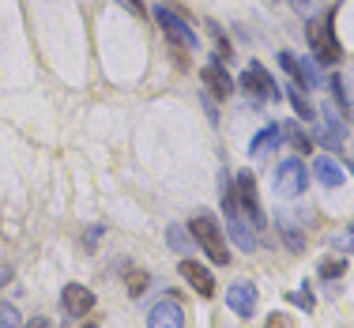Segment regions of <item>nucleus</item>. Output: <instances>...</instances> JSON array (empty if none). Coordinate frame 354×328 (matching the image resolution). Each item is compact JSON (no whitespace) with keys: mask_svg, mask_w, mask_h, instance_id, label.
Segmentation results:
<instances>
[{"mask_svg":"<svg viewBox=\"0 0 354 328\" xmlns=\"http://www.w3.org/2000/svg\"><path fill=\"white\" fill-rule=\"evenodd\" d=\"M264 328H290V321H286L283 313H272V317L264 321Z\"/></svg>","mask_w":354,"mask_h":328,"instance_id":"24","label":"nucleus"},{"mask_svg":"<svg viewBox=\"0 0 354 328\" xmlns=\"http://www.w3.org/2000/svg\"><path fill=\"white\" fill-rule=\"evenodd\" d=\"M98 238H102V226H87V234H83V249L91 253V249L98 246Z\"/></svg>","mask_w":354,"mask_h":328,"instance_id":"22","label":"nucleus"},{"mask_svg":"<svg viewBox=\"0 0 354 328\" xmlns=\"http://www.w3.org/2000/svg\"><path fill=\"white\" fill-rule=\"evenodd\" d=\"M166 238H170V249L174 253H181V257H189V249L196 246V242H192V234H189V226H170V230H166Z\"/></svg>","mask_w":354,"mask_h":328,"instance_id":"17","label":"nucleus"},{"mask_svg":"<svg viewBox=\"0 0 354 328\" xmlns=\"http://www.w3.org/2000/svg\"><path fill=\"white\" fill-rule=\"evenodd\" d=\"M279 140H283L279 125H275V121H272V125H264V129H260L257 136L249 140V155H264V151L272 147V144H279Z\"/></svg>","mask_w":354,"mask_h":328,"instance_id":"16","label":"nucleus"},{"mask_svg":"<svg viewBox=\"0 0 354 328\" xmlns=\"http://www.w3.org/2000/svg\"><path fill=\"white\" fill-rule=\"evenodd\" d=\"M283 95H286V102L294 106V113H298L301 121H317V106L309 102V95L298 87V83H290V87H283Z\"/></svg>","mask_w":354,"mask_h":328,"instance_id":"15","label":"nucleus"},{"mask_svg":"<svg viewBox=\"0 0 354 328\" xmlns=\"http://www.w3.org/2000/svg\"><path fill=\"white\" fill-rule=\"evenodd\" d=\"M143 287H147V275H143V272H136V275H132V294H140Z\"/></svg>","mask_w":354,"mask_h":328,"instance_id":"25","label":"nucleus"},{"mask_svg":"<svg viewBox=\"0 0 354 328\" xmlns=\"http://www.w3.org/2000/svg\"><path fill=\"white\" fill-rule=\"evenodd\" d=\"M343 272H347V260H343V257H324V260L317 264V275H320L324 283H335Z\"/></svg>","mask_w":354,"mask_h":328,"instance_id":"18","label":"nucleus"},{"mask_svg":"<svg viewBox=\"0 0 354 328\" xmlns=\"http://www.w3.org/2000/svg\"><path fill=\"white\" fill-rule=\"evenodd\" d=\"M27 328H53V325H49L46 317H35V321H27Z\"/></svg>","mask_w":354,"mask_h":328,"instance_id":"29","label":"nucleus"},{"mask_svg":"<svg viewBox=\"0 0 354 328\" xmlns=\"http://www.w3.org/2000/svg\"><path fill=\"white\" fill-rule=\"evenodd\" d=\"M121 4H124V8H129V12H132V15H143V8H140V0H121Z\"/></svg>","mask_w":354,"mask_h":328,"instance_id":"28","label":"nucleus"},{"mask_svg":"<svg viewBox=\"0 0 354 328\" xmlns=\"http://www.w3.org/2000/svg\"><path fill=\"white\" fill-rule=\"evenodd\" d=\"M241 87H245L252 106H264V102H272V98H279V87H275V80L268 75V69L260 61H249L245 75H241Z\"/></svg>","mask_w":354,"mask_h":328,"instance_id":"5","label":"nucleus"},{"mask_svg":"<svg viewBox=\"0 0 354 328\" xmlns=\"http://www.w3.org/2000/svg\"><path fill=\"white\" fill-rule=\"evenodd\" d=\"M306 181H309V174H306V163H301V158H283V163L275 166V197H286V200L301 197V192H306Z\"/></svg>","mask_w":354,"mask_h":328,"instance_id":"6","label":"nucleus"},{"mask_svg":"<svg viewBox=\"0 0 354 328\" xmlns=\"http://www.w3.org/2000/svg\"><path fill=\"white\" fill-rule=\"evenodd\" d=\"M286 302H294L298 309H306V313H313V306H317V294L309 291V283H306L301 291H290V294H286Z\"/></svg>","mask_w":354,"mask_h":328,"instance_id":"19","label":"nucleus"},{"mask_svg":"<svg viewBox=\"0 0 354 328\" xmlns=\"http://www.w3.org/2000/svg\"><path fill=\"white\" fill-rule=\"evenodd\" d=\"M332 91H335V98H339V102H343V109H347V95H343V83H339V75H335V80H332Z\"/></svg>","mask_w":354,"mask_h":328,"instance_id":"27","label":"nucleus"},{"mask_svg":"<svg viewBox=\"0 0 354 328\" xmlns=\"http://www.w3.org/2000/svg\"><path fill=\"white\" fill-rule=\"evenodd\" d=\"M177 272H181V280L189 283V287L196 291V294H204V298H212V294H215V275H212V268H207V264H200V260L185 257Z\"/></svg>","mask_w":354,"mask_h":328,"instance_id":"7","label":"nucleus"},{"mask_svg":"<svg viewBox=\"0 0 354 328\" xmlns=\"http://www.w3.org/2000/svg\"><path fill=\"white\" fill-rule=\"evenodd\" d=\"M279 230H283V238H286V249H290V253H301V249H306V238H301V230H294L290 223H279Z\"/></svg>","mask_w":354,"mask_h":328,"instance_id":"20","label":"nucleus"},{"mask_svg":"<svg viewBox=\"0 0 354 328\" xmlns=\"http://www.w3.org/2000/svg\"><path fill=\"white\" fill-rule=\"evenodd\" d=\"M306 38H309V49H313V57L320 64L332 69V64L343 61V46H339V35H335V8H328V12L309 19Z\"/></svg>","mask_w":354,"mask_h":328,"instance_id":"1","label":"nucleus"},{"mask_svg":"<svg viewBox=\"0 0 354 328\" xmlns=\"http://www.w3.org/2000/svg\"><path fill=\"white\" fill-rule=\"evenodd\" d=\"M200 80H204L207 95H215L218 102L234 95V80H230V72H226L223 64H204V72H200Z\"/></svg>","mask_w":354,"mask_h":328,"instance_id":"12","label":"nucleus"},{"mask_svg":"<svg viewBox=\"0 0 354 328\" xmlns=\"http://www.w3.org/2000/svg\"><path fill=\"white\" fill-rule=\"evenodd\" d=\"M279 64H283V69L294 75V83H298L301 91H313V87H320V72H317L309 61H298V57H294L290 49H283V53H279Z\"/></svg>","mask_w":354,"mask_h":328,"instance_id":"11","label":"nucleus"},{"mask_svg":"<svg viewBox=\"0 0 354 328\" xmlns=\"http://www.w3.org/2000/svg\"><path fill=\"white\" fill-rule=\"evenodd\" d=\"M257 298H260V294H257V287H252L249 280H234L230 287H226V306H230L238 317H252V313H257Z\"/></svg>","mask_w":354,"mask_h":328,"instance_id":"8","label":"nucleus"},{"mask_svg":"<svg viewBox=\"0 0 354 328\" xmlns=\"http://www.w3.org/2000/svg\"><path fill=\"white\" fill-rule=\"evenodd\" d=\"M147 328H185V309L177 298H162L151 306L147 313Z\"/></svg>","mask_w":354,"mask_h":328,"instance_id":"10","label":"nucleus"},{"mask_svg":"<svg viewBox=\"0 0 354 328\" xmlns=\"http://www.w3.org/2000/svg\"><path fill=\"white\" fill-rule=\"evenodd\" d=\"M294 8H298L301 15H313V0H290Z\"/></svg>","mask_w":354,"mask_h":328,"instance_id":"26","label":"nucleus"},{"mask_svg":"<svg viewBox=\"0 0 354 328\" xmlns=\"http://www.w3.org/2000/svg\"><path fill=\"white\" fill-rule=\"evenodd\" d=\"M189 234H192V242H196V246L207 253L212 264H230V246H226L223 230H218V223H215L212 215H192Z\"/></svg>","mask_w":354,"mask_h":328,"instance_id":"2","label":"nucleus"},{"mask_svg":"<svg viewBox=\"0 0 354 328\" xmlns=\"http://www.w3.org/2000/svg\"><path fill=\"white\" fill-rule=\"evenodd\" d=\"M0 328H19V309L12 302H0Z\"/></svg>","mask_w":354,"mask_h":328,"instance_id":"21","label":"nucleus"},{"mask_svg":"<svg viewBox=\"0 0 354 328\" xmlns=\"http://www.w3.org/2000/svg\"><path fill=\"white\" fill-rule=\"evenodd\" d=\"M234 200H238L241 215H249V223L257 226V230L268 223V219H264V204H260V192H257V178H252L249 170L234 174Z\"/></svg>","mask_w":354,"mask_h":328,"instance_id":"3","label":"nucleus"},{"mask_svg":"<svg viewBox=\"0 0 354 328\" xmlns=\"http://www.w3.org/2000/svg\"><path fill=\"white\" fill-rule=\"evenodd\" d=\"M286 136H290V144L298 147V151H309V136H306V132H301V129H290V132H286Z\"/></svg>","mask_w":354,"mask_h":328,"instance_id":"23","label":"nucleus"},{"mask_svg":"<svg viewBox=\"0 0 354 328\" xmlns=\"http://www.w3.org/2000/svg\"><path fill=\"white\" fill-rule=\"evenodd\" d=\"M351 234H354V219H351Z\"/></svg>","mask_w":354,"mask_h":328,"instance_id":"30","label":"nucleus"},{"mask_svg":"<svg viewBox=\"0 0 354 328\" xmlns=\"http://www.w3.org/2000/svg\"><path fill=\"white\" fill-rule=\"evenodd\" d=\"M313 174H317V181H320V185H328V189H335V185H343V181H347L343 166L335 163V158H328V155L313 158Z\"/></svg>","mask_w":354,"mask_h":328,"instance_id":"14","label":"nucleus"},{"mask_svg":"<svg viewBox=\"0 0 354 328\" xmlns=\"http://www.w3.org/2000/svg\"><path fill=\"white\" fill-rule=\"evenodd\" d=\"M155 19H158V27L166 30V38H170L174 46H185V49L200 46V35L189 27V19H185L181 12H174V8H166V4H155Z\"/></svg>","mask_w":354,"mask_h":328,"instance_id":"4","label":"nucleus"},{"mask_svg":"<svg viewBox=\"0 0 354 328\" xmlns=\"http://www.w3.org/2000/svg\"><path fill=\"white\" fill-rule=\"evenodd\" d=\"M317 117H324V129H320V144L324 147H339L343 144V136H347V125L335 117V109L332 106H324V109H317Z\"/></svg>","mask_w":354,"mask_h":328,"instance_id":"13","label":"nucleus"},{"mask_svg":"<svg viewBox=\"0 0 354 328\" xmlns=\"http://www.w3.org/2000/svg\"><path fill=\"white\" fill-rule=\"evenodd\" d=\"M61 309L68 317H87L91 309H95V291L83 287V283H68V287L61 291Z\"/></svg>","mask_w":354,"mask_h":328,"instance_id":"9","label":"nucleus"}]
</instances>
